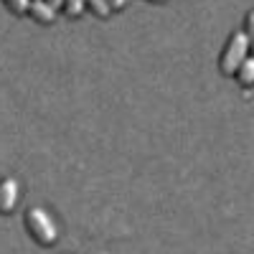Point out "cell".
<instances>
[{
	"label": "cell",
	"mask_w": 254,
	"mask_h": 254,
	"mask_svg": "<svg viewBox=\"0 0 254 254\" xmlns=\"http://www.w3.org/2000/svg\"><path fill=\"white\" fill-rule=\"evenodd\" d=\"M26 229H28V234L33 237V242L41 244V247H51L59 239V229H56L51 214L46 208H41V206H31L26 211Z\"/></svg>",
	"instance_id": "cell-1"
},
{
	"label": "cell",
	"mask_w": 254,
	"mask_h": 254,
	"mask_svg": "<svg viewBox=\"0 0 254 254\" xmlns=\"http://www.w3.org/2000/svg\"><path fill=\"white\" fill-rule=\"evenodd\" d=\"M107 3H110V8H112V10H122L127 0H107Z\"/></svg>",
	"instance_id": "cell-10"
},
{
	"label": "cell",
	"mask_w": 254,
	"mask_h": 254,
	"mask_svg": "<svg viewBox=\"0 0 254 254\" xmlns=\"http://www.w3.org/2000/svg\"><path fill=\"white\" fill-rule=\"evenodd\" d=\"M28 13H31L33 20H38V23H44V26H49V23L56 20V8L49 3V0H31Z\"/></svg>",
	"instance_id": "cell-4"
},
{
	"label": "cell",
	"mask_w": 254,
	"mask_h": 254,
	"mask_svg": "<svg viewBox=\"0 0 254 254\" xmlns=\"http://www.w3.org/2000/svg\"><path fill=\"white\" fill-rule=\"evenodd\" d=\"M49 3H51V5L59 10V8H64V3H66V0H49Z\"/></svg>",
	"instance_id": "cell-11"
},
{
	"label": "cell",
	"mask_w": 254,
	"mask_h": 254,
	"mask_svg": "<svg viewBox=\"0 0 254 254\" xmlns=\"http://www.w3.org/2000/svg\"><path fill=\"white\" fill-rule=\"evenodd\" d=\"M249 56V38L244 31H234L229 36L226 41V46L221 51V59H219V69L221 74L231 76V74H237V69L244 64V59Z\"/></svg>",
	"instance_id": "cell-2"
},
{
	"label": "cell",
	"mask_w": 254,
	"mask_h": 254,
	"mask_svg": "<svg viewBox=\"0 0 254 254\" xmlns=\"http://www.w3.org/2000/svg\"><path fill=\"white\" fill-rule=\"evenodd\" d=\"M150 3H165V0H150Z\"/></svg>",
	"instance_id": "cell-12"
},
{
	"label": "cell",
	"mask_w": 254,
	"mask_h": 254,
	"mask_svg": "<svg viewBox=\"0 0 254 254\" xmlns=\"http://www.w3.org/2000/svg\"><path fill=\"white\" fill-rule=\"evenodd\" d=\"M244 33L249 38V54L254 56V10L247 13V20H244Z\"/></svg>",
	"instance_id": "cell-9"
},
{
	"label": "cell",
	"mask_w": 254,
	"mask_h": 254,
	"mask_svg": "<svg viewBox=\"0 0 254 254\" xmlns=\"http://www.w3.org/2000/svg\"><path fill=\"white\" fill-rule=\"evenodd\" d=\"M237 79H239L242 87H254V56L252 54L244 59V64L237 69Z\"/></svg>",
	"instance_id": "cell-5"
},
{
	"label": "cell",
	"mask_w": 254,
	"mask_h": 254,
	"mask_svg": "<svg viewBox=\"0 0 254 254\" xmlns=\"http://www.w3.org/2000/svg\"><path fill=\"white\" fill-rule=\"evenodd\" d=\"M15 203H18V181L8 176L0 181V214H10Z\"/></svg>",
	"instance_id": "cell-3"
},
{
	"label": "cell",
	"mask_w": 254,
	"mask_h": 254,
	"mask_svg": "<svg viewBox=\"0 0 254 254\" xmlns=\"http://www.w3.org/2000/svg\"><path fill=\"white\" fill-rule=\"evenodd\" d=\"M3 5H5L8 10H13L15 15H23V13H28V8H31V0H3Z\"/></svg>",
	"instance_id": "cell-8"
},
{
	"label": "cell",
	"mask_w": 254,
	"mask_h": 254,
	"mask_svg": "<svg viewBox=\"0 0 254 254\" xmlns=\"http://www.w3.org/2000/svg\"><path fill=\"white\" fill-rule=\"evenodd\" d=\"M64 10H66L69 18H79L84 10H87V0H66V3H64Z\"/></svg>",
	"instance_id": "cell-7"
},
{
	"label": "cell",
	"mask_w": 254,
	"mask_h": 254,
	"mask_svg": "<svg viewBox=\"0 0 254 254\" xmlns=\"http://www.w3.org/2000/svg\"><path fill=\"white\" fill-rule=\"evenodd\" d=\"M87 8H92V13L97 18H110V13H112L107 0H87Z\"/></svg>",
	"instance_id": "cell-6"
}]
</instances>
